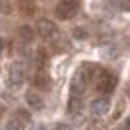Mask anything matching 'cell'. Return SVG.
<instances>
[{"mask_svg":"<svg viewBox=\"0 0 130 130\" xmlns=\"http://www.w3.org/2000/svg\"><path fill=\"white\" fill-rule=\"evenodd\" d=\"M94 80H96V88L104 94H110L118 84V78H116V74L112 70H98Z\"/></svg>","mask_w":130,"mask_h":130,"instance_id":"1","label":"cell"},{"mask_svg":"<svg viewBox=\"0 0 130 130\" xmlns=\"http://www.w3.org/2000/svg\"><path fill=\"white\" fill-rule=\"evenodd\" d=\"M78 10H80V4L74 2V0H62V2H58L56 8H54L56 16L60 18V20H70V18H74L78 14Z\"/></svg>","mask_w":130,"mask_h":130,"instance_id":"2","label":"cell"},{"mask_svg":"<svg viewBox=\"0 0 130 130\" xmlns=\"http://www.w3.org/2000/svg\"><path fill=\"white\" fill-rule=\"evenodd\" d=\"M38 34H40L44 40H52L54 44L62 38V34H60L58 28H56V24H54V22H50V20H46V18L38 22Z\"/></svg>","mask_w":130,"mask_h":130,"instance_id":"3","label":"cell"},{"mask_svg":"<svg viewBox=\"0 0 130 130\" xmlns=\"http://www.w3.org/2000/svg\"><path fill=\"white\" fill-rule=\"evenodd\" d=\"M86 84H88V82L84 80L82 72L76 70V74L72 76V82H70V98H78V100H80L82 94H84V90H86Z\"/></svg>","mask_w":130,"mask_h":130,"instance_id":"4","label":"cell"},{"mask_svg":"<svg viewBox=\"0 0 130 130\" xmlns=\"http://www.w3.org/2000/svg\"><path fill=\"white\" fill-rule=\"evenodd\" d=\"M108 110H110V100L106 96H98L90 102V112L94 116H104V114H108Z\"/></svg>","mask_w":130,"mask_h":130,"instance_id":"5","label":"cell"},{"mask_svg":"<svg viewBox=\"0 0 130 130\" xmlns=\"http://www.w3.org/2000/svg\"><path fill=\"white\" fill-rule=\"evenodd\" d=\"M8 80L12 84H22L24 82V66L16 62V64L10 66V72H8Z\"/></svg>","mask_w":130,"mask_h":130,"instance_id":"6","label":"cell"},{"mask_svg":"<svg viewBox=\"0 0 130 130\" xmlns=\"http://www.w3.org/2000/svg\"><path fill=\"white\" fill-rule=\"evenodd\" d=\"M26 102H28V106H32L34 110H40V108L44 106V100L40 98L38 92H34V90H30V92L26 94Z\"/></svg>","mask_w":130,"mask_h":130,"instance_id":"7","label":"cell"},{"mask_svg":"<svg viewBox=\"0 0 130 130\" xmlns=\"http://www.w3.org/2000/svg\"><path fill=\"white\" fill-rule=\"evenodd\" d=\"M34 88L48 90V88H50V78H48V74H44V72H38V74L34 76Z\"/></svg>","mask_w":130,"mask_h":130,"instance_id":"8","label":"cell"},{"mask_svg":"<svg viewBox=\"0 0 130 130\" xmlns=\"http://www.w3.org/2000/svg\"><path fill=\"white\" fill-rule=\"evenodd\" d=\"M6 130H24V122H20L16 116H12L6 122Z\"/></svg>","mask_w":130,"mask_h":130,"instance_id":"9","label":"cell"},{"mask_svg":"<svg viewBox=\"0 0 130 130\" xmlns=\"http://www.w3.org/2000/svg\"><path fill=\"white\" fill-rule=\"evenodd\" d=\"M80 108H82L80 100H78V98H70V102H68V112L70 114H80Z\"/></svg>","mask_w":130,"mask_h":130,"instance_id":"10","label":"cell"},{"mask_svg":"<svg viewBox=\"0 0 130 130\" xmlns=\"http://www.w3.org/2000/svg\"><path fill=\"white\" fill-rule=\"evenodd\" d=\"M20 36L26 38V42H30V40H32V30H30L28 26H22V28H20Z\"/></svg>","mask_w":130,"mask_h":130,"instance_id":"11","label":"cell"},{"mask_svg":"<svg viewBox=\"0 0 130 130\" xmlns=\"http://www.w3.org/2000/svg\"><path fill=\"white\" fill-rule=\"evenodd\" d=\"M114 8H120V10H130V0L128 2H124V0H120V2H112Z\"/></svg>","mask_w":130,"mask_h":130,"instance_id":"12","label":"cell"},{"mask_svg":"<svg viewBox=\"0 0 130 130\" xmlns=\"http://www.w3.org/2000/svg\"><path fill=\"white\" fill-rule=\"evenodd\" d=\"M54 130H74L70 124H66V122H58L56 126H54Z\"/></svg>","mask_w":130,"mask_h":130,"instance_id":"13","label":"cell"},{"mask_svg":"<svg viewBox=\"0 0 130 130\" xmlns=\"http://www.w3.org/2000/svg\"><path fill=\"white\" fill-rule=\"evenodd\" d=\"M32 130H48V128H46V124H34Z\"/></svg>","mask_w":130,"mask_h":130,"instance_id":"14","label":"cell"},{"mask_svg":"<svg viewBox=\"0 0 130 130\" xmlns=\"http://www.w3.org/2000/svg\"><path fill=\"white\" fill-rule=\"evenodd\" d=\"M120 130H130V122H126V124H124V126H122Z\"/></svg>","mask_w":130,"mask_h":130,"instance_id":"15","label":"cell"},{"mask_svg":"<svg viewBox=\"0 0 130 130\" xmlns=\"http://www.w3.org/2000/svg\"><path fill=\"white\" fill-rule=\"evenodd\" d=\"M2 48H4V40L0 38V52H2Z\"/></svg>","mask_w":130,"mask_h":130,"instance_id":"16","label":"cell"},{"mask_svg":"<svg viewBox=\"0 0 130 130\" xmlns=\"http://www.w3.org/2000/svg\"><path fill=\"white\" fill-rule=\"evenodd\" d=\"M2 114H4V106L0 104V118H2Z\"/></svg>","mask_w":130,"mask_h":130,"instance_id":"17","label":"cell"}]
</instances>
